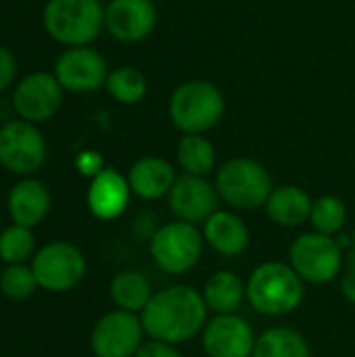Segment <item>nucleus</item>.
Listing matches in <instances>:
<instances>
[{"instance_id": "f257e3e1", "label": "nucleus", "mask_w": 355, "mask_h": 357, "mask_svg": "<svg viewBox=\"0 0 355 357\" xmlns=\"http://www.w3.org/2000/svg\"><path fill=\"white\" fill-rule=\"evenodd\" d=\"M207 314L201 291L188 284H172L153 295L140 312V320L149 339L180 345L203 333Z\"/></svg>"}, {"instance_id": "f03ea898", "label": "nucleus", "mask_w": 355, "mask_h": 357, "mask_svg": "<svg viewBox=\"0 0 355 357\" xmlns=\"http://www.w3.org/2000/svg\"><path fill=\"white\" fill-rule=\"evenodd\" d=\"M245 284L249 305L264 316H289L305 297V282L285 261L259 264Z\"/></svg>"}, {"instance_id": "7ed1b4c3", "label": "nucleus", "mask_w": 355, "mask_h": 357, "mask_svg": "<svg viewBox=\"0 0 355 357\" xmlns=\"http://www.w3.org/2000/svg\"><path fill=\"white\" fill-rule=\"evenodd\" d=\"M226 109L222 90L207 79L180 84L169 98V119L182 134H205L220 123Z\"/></svg>"}, {"instance_id": "20e7f679", "label": "nucleus", "mask_w": 355, "mask_h": 357, "mask_svg": "<svg viewBox=\"0 0 355 357\" xmlns=\"http://www.w3.org/2000/svg\"><path fill=\"white\" fill-rule=\"evenodd\" d=\"M216 188L226 205L241 211L264 207L274 190L270 172L259 161L249 157L224 161L216 176Z\"/></svg>"}, {"instance_id": "39448f33", "label": "nucleus", "mask_w": 355, "mask_h": 357, "mask_svg": "<svg viewBox=\"0 0 355 357\" xmlns=\"http://www.w3.org/2000/svg\"><path fill=\"white\" fill-rule=\"evenodd\" d=\"M44 27L65 46H88L105 27V8L100 0H48Z\"/></svg>"}, {"instance_id": "423d86ee", "label": "nucleus", "mask_w": 355, "mask_h": 357, "mask_svg": "<svg viewBox=\"0 0 355 357\" xmlns=\"http://www.w3.org/2000/svg\"><path fill=\"white\" fill-rule=\"evenodd\" d=\"M203 247L205 236L203 230H199V226L174 220L169 224L159 226L153 232L149 251L155 266L161 272L169 276H180L190 272L199 264Z\"/></svg>"}, {"instance_id": "0eeeda50", "label": "nucleus", "mask_w": 355, "mask_h": 357, "mask_svg": "<svg viewBox=\"0 0 355 357\" xmlns=\"http://www.w3.org/2000/svg\"><path fill=\"white\" fill-rule=\"evenodd\" d=\"M289 264L303 282L328 284L343 268V247L335 236L316 230L299 234L289 251Z\"/></svg>"}, {"instance_id": "6e6552de", "label": "nucleus", "mask_w": 355, "mask_h": 357, "mask_svg": "<svg viewBox=\"0 0 355 357\" xmlns=\"http://www.w3.org/2000/svg\"><path fill=\"white\" fill-rule=\"evenodd\" d=\"M31 270L38 287L44 291L67 293L84 280L88 266L84 253L75 245L67 241H52L36 253Z\"/></svg>"}, {"instance_id": "1a4fd4ad", "label": "nucleus", "mask_w": 355, "mask_h": 357, "mask_svg": "<svg viewBox=\"0 0 355 357\" xmlns=\"http://www.w3.org/2000/svg\"><path fill=\"white\" fill-rule=\"evenodd\" d=\"M144 326L138 314L113 310L98 318L90 333L94 357H134L144 343Z\"/></svg>"}, {"instance_id": "9d476101", "label": "nucleus", "mask_w": 355, "mask_h": 357, "mask_svg": "<svg viewBox=\"0 0 355 357\" xmlns=\"http://www.w3.org/2000/svg\"><path fill=\"white\" fill-rule=\"evenodd\" d=\"M46 161V140L40 130L25 119L8 121L0 128V165L13 174L29 176Z\"/></svg>"}, {"instance_id": "9b49d317", "label": "nucleus", "mask_w": 355, "mask_h": 357, "mask_svg": "<svg viewBox=\"0 0 355 357\" xmlns=\"http://www.w3.org/2000/svg\"><path fill=\"white\" fill-rule=\"evenodd\" d=\"M255 341L253 326L239 314H218L201 333L207 357H253Z\"/></svg>"}, {"instance_id": "f8f14e48", "label": "nucleus", "mask_w": 355, "mask_h": 357, "mask_svg": "<svg viewBox=\"0 0 355 357\" xmlns=\"http://www.w3.org/2000/svg\"><path fill=\"white\" fill-rule=\"evenodd\" d=\"M63 86L59 84L56 75L36 71L25 75L13 94L15 111L21 119L40 123L56 115L63 102Z\"/></svg>"}, {"instance_id": "ddd939ff", "label": "nucleus", "mask_w": 355, "mask_h": 357, "mask_svg": "<svg viewBox=\"0 0 355 357\" xmlns=\"http://www.w3.org/2000/svg\"><path fill=\"white\" fill-rule=\"evenodd\" d=\"M167 203L176 220L199 226L218 211L220 192L205 176L182 174L176 178L167 195Z\"/></svg>"}, {"instance_id": "4468645a", "label": "nucleus", "mask_w": 355, "mask_h": 357, "mask_svg": "<svg viewBox=\"0 0 355 357\" xmlns=\"http://www.w3.org/2000/svg\"><path fill=\"white\" fill-rule=\"evenodd\" d=\"M54 75L65 90L92 92L107 82V61L90 46H69L54 65Z\"/></svg>"}, {"instance_id": "2eb2a0df", "label": "nucleus", "mask_w": 355, "mask_h": 357, "mask_svg": "<svg viewBox=\"0 0 355 357\" xmlns=\"http://www.w3.org/2000/svg\"><path fill=\"white\" fill-rule=\"evenodd\" d=\"M157 25L153 0H111L105 8V27L119 42H140Z\"/></svg>"}, {"instance_id": "dca6fc26", "label": "nucleus", "mask_w": 355, "mask_h": 357, "mask_svg": "<svg viewBox=\"0 0 355 357\" xmlns=\"http://www.w3.org/2000/svg\"><path fill=\"white\" fill-rule=\"evenodd\" d=\"M130 195L132 188L128 184V178L111 167H105L90 180L86 203L94 218L111 222L128 209Z\"/></svg>"}, {"instance_id": "f3484780", "label": "nucleus", "mask_w": 355, "mask_h": 357, "mask_svg": "<svg viewBox=\"0 0 355 357\" xmlns=\"http://www.w3.org/2000/svg\"><path fill=\"white\" fill-rule=\"evenodd\" d=\"M205 245H209L216 253L224 257H239L247 251L251 243V232L247 224L232 211L218 209L203 224Z\"/></svg>"}, {"instance_id": "a211bd4d", "label": "nucleus", "mask_w": 355, "mask_h": 357, "mask_svg": "<svg viewBox=\"0 0 355 357\" xmlns=\"http://www.w3.org/2000/svg\"><path fill=\"white\" fill-rule=\"evenodd\" d=\"M6 205L13 224L36 228L50 211V192L40 180L25 178L10 188Z\"/></svg>"}, {"instance_id": "6ab92c4d", "label": "nucleus", "mask_w": 355, "mask_h": 357, "mask_svg": "<svg viewBox=\"0 0 355 357\" xmlns=\"http://www.w3.org/2000/svg\"><path fill=\"white\" fill-rule=\"evenodd\" d=\"M176 172L169 161L161 157H142L138 159L128 174V184L132 188V195H136L142 201H157L169 195Z\"/></svg>"}, {"instance_id": "aec40b11", "label": "nucleus", "mask_w": 355, "mask_h": 357, "mask_svg": "<svg viewBox=\"0 0 355 357\" xmlns=\"http://www.w3.org/2000/svg\"><path fill=\"white\" fill-rule=\"evenodd\" d=\"M312 205H314V199L303 188H299L295 184H287V186L272 190L264 209H266V215L276 226L297 228L310 220Z\"/></svg>"}, {"instance_id": "412c9836", "label": "nucleus", "mask_w": 355, "mask_h": 357, "mask_svg": "<svg viewBox=\"0 0 355 357\" xmlns=\"http://www.w3.org/2000/svg\"><path fill=\"white\" fill-rule=\"evenodd\" d=\"M203 299L207 310L218 314H236V310L247 299V284L232 270L213 272L203 287Z\"/></svg>"}, {"instance_id": "4be33fe9", "label": "nucleus", "mask_w": 355, "mask_h": 357, "mask_svg": "<svg viewBox=\"0 0 355 357\" xmlns=\"http://www.w3.org/2000/svg\"><path fill=\"white\" fill-rule=\"evenodd\" d=\"M153 295L155 291L151 287V280L138 270H121L113 276L109 284V297L115 307L138 316L149 305Z\"/></svg>"}, {"instance_id": "5701e85b", "label": "nucleus", "mask_w": 355, "mask_h": 357, "mask_svg": "<svg viewBox=\"0 0 355 357\" xmlns=\"http://www.w3.org/2000/svg\"><path fill=\"white\" fill-rule=\"evenodd\" d=\"M253 357H312V349L295 328L272 326L257 337Z\"/></svg>"}, {"instance_id": "b1692460", "label": "nucleus", "mask_w": 355, "mask_h": 357, "mask_svg": "<svg viewBox=\"0 0 355 357\" xmlns=\"http://www.w3.org/2000/svg\"><path fill=\"white\" fill-rule=\"evenodd\" d=\"M178 165L184 174L190 176H207L218 161L213 144L203 134H184L176 149Z\"/></svg>"}, {"instance_id": "393cba45", "label": "nucleus", "mask_w": 355, "mask_h": 357, "mask_svg": "<svg viewBox=\"0 0 355 357\" xmlns=\"http://www.w3.org/2000/svg\"><path fill=\"white\" fill-rule=\"evenodd\" d=\"M107 92L121 105H136L144 98L146 94V77L142 75L140 69L123 65L113 69L107 75Z\"/></svg>"}, {"instance_id": "a878e982", "label": "nucleus", "mask_w": 355, "mask_h": 357, "mask_svg": "<svg viewBox=\"0 0 355 357\" xmlns=\"http://www.w3.org/2000/svg\"><path fill=\"white\" fill-rule=\"evenodd\" d=\"M310 222L316 232L326 236H339V232L347 224V207L339 197L324 195L314 201Z\"/></svg>"}, {"instance_id": "bb28decb", "label": "nucleus", "mask_w": 355, "mask_h": 357, "mask_svg": "<svg viewBox=\"0 0 355 357\" xmlns=\"http://www.w3.org/2000/svg\"><path fill=\"white\" fill-rule=\"evenodd\" d=\"M36 249L31 228L13 224L0 232V259L4 264H25Z\"/></svg>"}, {"instance_id": "cd10ccee", "label": "nucleus", "mask_w": 355, "mask_h": 357, "mask_svg": "<svg viewBox=\"0 0 355 357\" xmlns=\"http://www.w3.org/2000/svg\"><path fill=\"white\" fill-rule=\"evenodd\" d=\"M38 289L36 274L27 264H6L0 272V293L10 301H25Z\"/></svg>"}, {"instance_id": "c85d7f7f", "label": "nucleus", "mask_w": 355, "mask_h": 357, "mask_svg": "<svg viewBox=\"0 0 355 357\" xmlns=\"http://www.w3.org/2000/svg\"><path fill=\"white\" fill-rule=\"evenodd\" d=\"M134 357H182V354L172 343H163V341L149 339V341L142 343V347L136 351Z\"/></svg>"}, {"instance_id": "c756f323", "label": "nucleus", "mask_w": 355, "mask_h": 357, "mask_svg": "<svg viewBox=\"0 0 355 357\" xmlns=\"http://www.w3.org/2000/svg\"><path fill=\"white\" fill-rule=\"evenodd\" d=\"M75 167L80 169V174H84L88 178H94L100 169H105L103 167V157L98 153H94V151L80 153L77 159H75Z\"/></svg>"}, {"instance_id": "7c9ffc66", "label": "nucleus", "mask_w": 355, "mask_h": 357, "mask_svg": "<svg viewBox=\"0 0 355 357\" xmlns=\"http://www.w3.org/2000/svg\"><path fill=\"white\" fill-rule=\"evenodd\" d=\"M15 71H17L15 56L10 54L8 48L0 46V92H2L4 88H8V84H10L13 77H15Z\"/></svg>"}, {"instance_id": "2f4dec72", "label": "nucleus", "mask_w": 355, "mask_h": 357, "mask_svg": "<svg viewBox=\"0 0 355 357\" xmlns=\"http://www.w3.org/2000/svg\"><path fill=\"white\" fill-rule=\"evenodd\" d=\"M341 295L345 297V301L355 305V259L349 264V268L345 270L341 278Z\"/></svg>"}, {"instance_id": "473e14b6", "label": "nucleus", "mask_w": 355, "mask_h": 357, "mask_svg": "<svg viewBox=\"0 0 355 357\" xmlns=\"http://www.w3.org/2000/svg\"><path fill=\"white\" fill-rule=\"evenodd\" d=\"M352 255H354V259H355V230H354V236H352Z\"/></svg>"}]
</instances>
